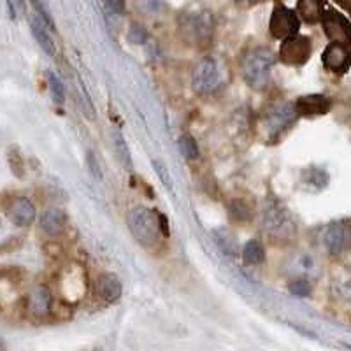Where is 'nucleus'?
Returning <instances> with one entry per match:
<instances>
[{"label":"nucleus","instance_id":"obj_30","mask_svg":"<svg viewBox=\"0 0 351 351\" xmlns=\"http://www.w3.org/2000/svg\"><path fill=\"white\" fill-rule=\"evenodd\" d=\"M88 167H90V171L93 172V176H95L97 180H100V178H102V174H100V169H99V165H97V160H95V156H93V153H88Z\"/></svg>","mask_w":351,"mask_h":351},{"label":"nucleus","instance_id":"obj_1","mask_svg":"<svg viewBox=\"0 0 351 351\" xmlns=\"http://www.w3.org/2000/svg\"><path fill=\"white\" fill-rule=\"evenodd\" d=\"M127 225L134 239L146 250H155L169 236L167 218L146 206H136L127 215Z\"/></svg>","mask_w":351,"mask_h":351},{"label":"nucleus","instance_id":"obj_18","mask_svg":"<svg viewBox=\"0 0 351 351\" xmlns=\"http://www.w3.org/2000/svg\"><path fill=\"white\" fill-rule=\"evenodd\" d=\"M325 9V0H297V12L307 25L322 23Z\"/></svg>","mask_w":351,"mask_h":351},{"label":"nucleus","instance_id":"obj_5","mask_svg":"<svg viewBox=\"0 0 351 351\" xmlns=\"http://www.w3.org/2000/svg\"><path fill=\"white\" fill-rule=\"evenodd\" d=\"M297 116L299 114H297L295 102L291 104V102H287V100H281V102L269 106L262 120L263 130H265L269 143L280 141L295 125Z\"/></svg>","mask_w":351,"mask_h":351},{"label":"nucleus","instance_id":"obj_14","mask_svg":"<svg viewBox=\"0 0 351 351\" xmlns=\"http://www.w3.org/2000/svg\"><path fill=\"white\" fill-rule=\"evenodd\" d=\"M51 291H49L48 287H43V285L32 288L27 297L28 311H30V315L36 316V318L48 316L49 311H51Z\"/></svg>","mask_w":351,"mask_h":351},{"label":"nucleus","instance_id":"obj_26","mask_svg":"<svg viewBox=\"0 0 351 351\" xmlns=\"http://www.w3.org/2000/svg\"><path fill=\"white\" fill-rule=\"evenodd\" d=\"M128 39H130L132 43L143 44L146 43V39H148V32H146V28H144L143 25L134 23L130 27V30H128Z\"/></svg>","mask_w":351,"mask_h":351},{"label":"nucleus","instance_id":"obj_32","mask_svg":"<svg viewBox=\"0 0 351 351\" xmlns=\"http://www.w3.org/2000/svg\"><path fill=\"white\" fill-rule=\"evenodd\" d=\"M237 5H255L258 4L260 0H234Z\"/></svg>","mask_w":351,"mask_h":351},{"label":"nucleus","instance_id":"obj_17","mask_svg":"<svg viewBox=\"0 0 351 351\" xmlns=\"http://www.w3.org/2000/svg\"><path fill=\"white\" fill-rule=\"evenodd\" d=\"M28 21H30V30H32L34 37H36V40L39 43V46L43 48V51L49 56L55 55L56 48H55V43H53V39L49 37L48 23H46V21L39 16V14H34V16H30L28 18Z\"/></svg>","mask_w":351,"mask_h":351},{"label":"nucleus","instance_id":"obj_11","mask_svg":"<svg viewBox=\"0 0 351 351\" xmlns=\"http://www.w3.org/2000/svg\"><path fill=\"white\" fill-rule=\"evenodd\" d=\"M322 62L327 71L341 76L351 65V48L344 43H330L322 55Z\"/></svg>","mask_w":351,"mask_h":351},{"label":"nucleus","instance_id":"obj_2","mask_svg":"<svg viewBox=\"0 0 351 351\" xmlns=\"http://www.w3.org/2000/svg\"><path fill=\"white\" fill-rule=\"evenodd\" d=\"M180 36L195 48L208 46L215 34V18L213 12L200 5H190L183 9L178 18Z\"/></svg>","mask_w":351,"mask_h":351},{"label":"nucleus","instance_id":"obj_15","mask_svg":"<svg viewBox=\"0 0 351 351\" xmlns=\"http://www.w3.org/2000/svg\"><path fill=\"white\" fill-rule=\"evenodd\" d=\"M67 227V215L62 209H46L39 219V228L46 236H60Z\"/></svg>","mask_w":351,"mask_h":351},{"label":"nucleus","instance_id":"obj_12","mask_svg":"<svg viewBox=\"0 0 351 351\" xmlns=\"http://www.w3.org/2000/svg\"><path fill=\"white\" fill-rule=\"evenodd\" d=\"M332 108V100L324 93H309L295 100V109L299 116H322L327 114Z\"/></svg>","mask_w":351,"mask_h":351},{"label":"nucleus","instance_id":"obj_9","mask_svg":"<svg viewBox=\"0 0 351 351\" xmlns=\"http://www.w3.org/2000/svg\"><path fill=\"white\" fill-rule=\"evenodd\" d=\"M313 55V43L307 36H291L281 40L280 60L281 64L290 67H300L306 64Z\"/></svg>","mask_w":351,"mask_h":351},{"label":"nucleus","instance_id":"obj_24","mask_svg":"<svg viewBox=\"0 0 351 351\" xmlns=\"http://www.w3.org/2000/svg\"><path fill=\"white\" fill-rule=\"evenodd\" d=\"M228 216H230L232 221H246L250 218V211L241 200H232L230 206H228Z\"/></svg>","mask_w":351,"mask_h":351},{"label":"nucleus","instance_id":"obj_28","mask_svg":"<svg viewBox=\"0 0 351 351\" xmlns=\"http://www.w3.org/2000/svg\"><path fill=\"white\" fill-rule=\"evenodd\" d=\"M8 9L9 14H11V20H18L25 9L23 0H8Z\"/></svg>","mask_w":351,"mask_h":351},{"label":"nucleus","instance_id":"obj_20","mask_svg":"<svg viewBox=\"0 0 351 351\" xmlns=\"http://www.w3.org/2000/svg\"><path fill=\"white\" fill-rule=\"evenodd\" d=\"M112 148H114V153L121 162V165L125 169H132V156L130 152H128L127 141L123 139L120 132H112Z\"/></svg>","mask_w":351,"mask_h":351},{"label":"nucleus","instance_id":"obj_23","mask_svg":"<svg viewBox=\"0 0 351 351\" xmlns=\"http://www.w3.org/2000/svg\"><path fill=\"white\" fill-rule=\"evenodd\" d=\"M180 149H181V153H183L184 158H188V160H195L197 156H199V146H197V143L193 141V137H190V136L181 137Z\"/></svg>","mask_w":351,"mask_h":351},{"label":"nucleus","instance_id":"obj_7","mask_svg":"<svg viewBox=\"0 0 351 351\" xmlns=\"http://www.w3.org/2000/svg\"><path fill=\"white\" fill-rule=\"evenodd\" d=\"M221 84V72L218 62L213 56H204L197 62L192 72V88L199 95H208L218 90Z\"/></svg>","mask_w":351,"mask_h":351},{"label":"nucleus","instance_id":"obj_6","mask_svg":"<svg viewBox=\"0 0 351 351\" xmlns=\"http://www.w3.org/2000/svg\"><path fill=\"white\" fill-rule=\"evenodd\" d=\"M319 241L325 252L339 256L351 250V221L350 219H335L325 225L319 234Z\"/></svg>","mask_w":351,"mask_h":351},{"label":"nucleus","instance_id":"obj_27","mask_svg":"<svg viewBox=\"0 0 351 351\" xmlns=\"http://www.w3.org/2000/svg\"><path fill=\"white\" fill-rule=\"evenodd\" d=\"M153 169H155L156 174L160 176V180H162V183H164L165 186L169 188V190H172L171 174H169V171H167V169H165V165L162 164V162H158V160H155V162H153Z\"/></svg>","mask_w":351,"mask_h":351},{"label":"nucleus","instance_id":"obj_10","mask_svg":"<svg viewBox=\"0 0 351 351\" xmlns=\"http://www.w3.org/2000/svg\"><path fill=\"white\" fill-rule=\"evenodd\" d=\"M324 32L332 43H344L351 46V21L335 9L327 8L322 18Z\"/></svg>","mask_w":351,"mask_h":351},{"label":"nucleus","instance_id":"obj_25","mask_svg":"<svg viewBox=\"0 0 351 351\" xmlns=\"http://www.w3.org/2000/svg\"><path fill=\"white\" fill-rule=\"evenodd\" d=\"M290 293L295 297H307L311 293V283L306 278H297L290 283Z\"/></svg>","mask_w":351,"mask_h":351},{"label":"nucleus","instance_id":"obj_13","mask_svg":"<svg viewBox=\"0 0 351 351\" xmlns=\"http://www.w3.org/2000/svg\"><path fill=\"white\" fill-rule=\"evenodd\" d=\"M8 215L16 227H30L36 219V206L27 197H16L9 206Z\"/></svg>","mask_w":351,"mask_h":351},{"label":"nucleus","instance_id":"obj_19","mask_svg":"<svg viewBox=\"0 0 351 351\" xmlns=\"http://www.w3.org/2000/svg\"><path fill=\"white\" fill-rule=\"evenodd\" d=\"M265 260V250L260 241L253 239L247 241L243 250V262L244 265H260Z\"/></svg>","mask_w":351,"mask_h":351},{"label":"nucleus","instance_id":"obj_29","mask_svg":"<svg viewBox=\"0 0 351 351\" xmlns=\"http://www.w3.org/2000/svg\"><path fill=\"white\" fill-rule=\"evenodd\" d=\"M106 8L112 12L121 16L125 12V0H106Z\"/></svg>","mask_w":351,"mask_h":351},{"label":"nucleus","instance_id":"obj_16","mask_svg":"<svg viewBox=\"0 0 351 351\" xmlns=\"http://www.w3.org/2000/svg\"><path fill=\"white\" fill-rule=\"evenodd\" d=\"M95 291L106 302H116L121 297V281L114 274H100L95 281Z\"/></svg>","mask_w":351,"mask_h":351},{"label":"nucleus","instance_id":"obj_21","mask_svg":"<svg viewBox=\"0 0 351 351\" xmlns=\"http://www.w3.org/2000/svg\"><path fill=\"white\" fill-rule=\"evenodd\" d=\"M302 180L315 190H322L328 184V174L319 167H309L304 171Z\"/></svg>","mask_w":351,"mask_h":351},{"label":"nucleus","instance_id":"obj_3","mask_svg":"<svg viewBox=\"0 0 351 351\" xmlns=\"http://www.w3.org/2000/svg\"><path fill=\"white\" fill-rule=\"evenodd\" d=\"M276 56L269 48H255L247 51L241 62V71L247 86L253 90H263L267 86Z\"/></svg>","mask_w":351,"mask_h":351},{"label":"nucleus","instance_id":"obj_31","mask_svg":"<svg viewBox=\"0 0 351 351\" xmlns=\"http://www.w3.org/2000/svg\"><path fill=\"white\" fill-rule=\"evenodd\" d=\"M335 4H337L341 9H344V11L350 12V14H351V0H335Z\"/></svg>","mask_w":351,"mask_h":351},{"label":"nucleus","instance_id":"obj_4","mask_svg":"<svg viewBox=\"0 0 351 351\" xmlns=\"http://www.w3.org/2000/svg\"><path fill=\"white\" fill-rule=\"evenodd\" d=\"M262 228L267 236L278 241H288L297 234L293 216L280 200H269L262 211Z\"/></svg>","mask_w":351,"mask_h":351},{"label":"nucleus","instance_id":"obj_8","mask_svg":"<svg viewBox=\"0 0 351 351\" xmlns=\"http://www.w3.org/2000/svg\"><path fill=\"white\" fill-rule=\"evenodd\" d=\"M300 30L299 12L287 8L285 4L278 2L272 9L271 21H269V32L274 39L285 40L291 36H297Z\"/></svg>","mask_w":351,"mask_h":351},{"label":"nucleus","instance_id":"obj_22","mask_svg":"<svg viewBox=\"0 0 351 351\" xmlns=\"http://www.w3.org/2000/svg\"><path fill=\"white\" fill-rule=\"evenodd\" d=\"M48 83H49V92H51L53 102L56 106H64L65 102V88L62 84L60 77L56 76L55 72H48Z\"/></svg>","mask_w":351,"mask_h":351}]
</instances>
